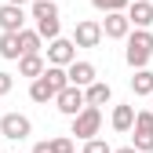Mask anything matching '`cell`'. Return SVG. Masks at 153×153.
Returning a JSON list of instances; mask_svg holds the SVG:
<instances>
[{
    "label": "cell",
    "mask_w": 153,
    "mask_h": 153,
    "mask_svg": "<svg viewBox=\"0 0 153 153\" xmlns=\"http://www.w3.org/2000/svg\"><path fill=\"white\" fill-rule=\"evenodd\" d=\"M153 59V33L149 29H131L128 40H124V62L131 69H149Z\"/></svg>",
    "instance_id": "cell-1"
},
{
    "label": "cell",
    "mask_w": 153,
    "mask_h": 153,
    "mask_svg": "<svg viewBox=\"0 0 153 153\" xmlns=\"http://www.w3.org/2000/svg\"><path fill=\"white\" fill-rule=\"evenodd\" d=\"M99 131H102V109H95V106H84V109L69 120V135H76L80 142L99 139Z\"/></svg>",
    "instance_id": "cell-2"
},
{
    "label": "cell",
    "mask_w": 153,
    "mask_h": 153,
    "mask_svg": "<svg viewBox=\"0 0 153 153\" xmlns=\"http://www.w3.org/2000/svg\"><path fill=\"white\" fill-rule=\"evenodd\" d=\"M131 149H135V153H153V113H149V109H135Z\"/></svg>",
    "instance_id": "cell-3"
},
{
    "label": "cell",
    "mask_w": 153,
    "mask_h": 153,
    "mask_svg": "<svg viewBox=\"0 0 153 153\" xmlns=\"http://www.w3.org/2000/svg\"><path fill=\"white\" fill-rule=\"evenodd\" d=\"M0 135L11 139V142H22V139L33 135V120L26 113H4V117H0Z\"/></svg>",
    "instance_id": "cell-4"
},
{
    "label": "cell",
    "mask_w": 153,
    "mask_h": 153,
    "mask_svg": "<svg viewBox=\"0 0 153 153\" xmlns=\"http://www.w3.org/2000/svg\"><path fill=\"white\" fill-rule=\"evenodd\" d=\"M73 48H99L102 44V29H99V22L95 18H80V22L73 26Z\"/></svg>",
    "instance_id": "cell-5"
},
{
    "label": "cell",
    "mask_w": 153,
    "mask_h": 153,
    "mask_svg": "<svg viewBox=\"0 0 153 153\" xmlns=\"http://www.w3.org/2000/svg\"><path fill=\"white\" fill-rule=\"evenodd\" d=\"M48 66H59V69H66L69 62H76V48H73V40H66V36H55V40L48 44V59H44Z\"/></svg>",
    "instance_id": "cell-6"
},
{
    "label": "cell",
    "mask_w": 153,
    "mask_h": 153,
    "mask_svg": "<svg viewBox=\"0 0 153 153\" xmlns=\"http://www.w3.org/2000/svg\"><path fill=\"white\" fill-rule=\"evenodd\" d=\"M55 109H59L62 113V117H76V113H80L84 109V91L80 88H62L59 95H55Z\"/></svg>",
    "instance_id": "cell-7"
},
{
    "label": "cell",
    "mask_w": 153,
    "mask_h": 153,
    "mask_svg": "<svg viewBox=\"0 0 153 153\" xmlns=\"http://www.w3.org/2000/svg\"><path fill=\"white\" fill-rule=\"evenodd\" d=\"M66 80H69V88H88V84H95L99 80V73H95V66L91 62H84V59H76V62H69L66 66Z\"/></svg>",
    "instance_id": "cell-8"
},
{
    "label": "cell",
    "mask_w": 153,
    "mask_h": 153,
    "mask_svg": "<svg viewBox=\"0 0 153 153\" xmlns=\"http://www.w3.org/2000/svg\"><path fill=\"white\" fill-rule=\"evenodd\" d=\"M99 29H102L106 40H128L131 22H128V15H106L102 22H99Z\"/></svg>",
    "instance_id": "cell-9"
},
{
    "label": "cell",
    "mask_w": 153,
    "mask_h": 153,
    "mask_svg": "<svg viewBox=\"0 0 153 153\" xmlns=\"http://www.w3.org/2000/svg\"><path fill=\"white\" fill-rule=\"evenodd\" d=\"M0 29H4V33H22L26 29V7L0 4Z\"/></svg>",
    "instance_id": "cell-10"
},
{
    "label": "cell",
    "mask_w": 153,
    "mask_h": 153,
    "mask_svg": "<svg viewBox=\"0 0 153 153\" xmlns=\"http://www.w3.org/2000/svg\"><path fill=\"white\" fill-rule=\"evenodd\" d=\"M124 15H128L131 29H149V26H153V4H142V0H131Z\"/></svg>",
    "instance_id": "cell-11"
},
{
    "label": "cell",
    "mask_w": 153,
    "mask_h": 153,
    "mask_svg": "<svg viewBox=\"0 0 153 153\" xmlns=\"http://www.w3.org/2000/svg\"><path fill=\"white\" fill-rule=\"evenodd\" d=\"M109 124H113V131H117V135H128V131H131V124H135V106H131V102L113 106V117H109Z\"/></svg>",
    "instance_id": "cell-12"
},
{
    "label": "cell",
    "mask_w": 153,
    "mask_h": 153,
    "mask_svg": "<svg viewBox=\"0 0 153 153\" xmlns=\"http://www.w3.org/2000/svg\"><path fill=\"white\" fill-rule=\"evenodd\" d=\"M109 99H113V88H109L106 80H95V84H88V88H84V106H95V109H102Z\"/></svg>",
    "instance_id": "cell-13"
},
{
    "label": "cell",
    "mask_w": 153,
    "mask_h": 153,
    "mask_svg": "<svg viewBox=\"0 0 153 153\" xmlns=\"http://www.w3.org/2000/svg\"><path fill=\"white\" fill-rule=\"evenodd\" d=\"M44 69H48L44 55H22V59H18V76H29V80H36Z\"/></svg>",
    "instance_id": "cell-14"
},
{
    "label": "cell",
    "mask_w": 153,
    "mask_h": 153,
    "mask_svg": "<svg viewBox=\"0 0 153 153\" xmlns=\"http://www.w3.org/2000/svg\"><path fill=\"white\" fill-rule=\"evenodd\" d=\"M29 18L33 22H48V18H62V15H59V4H55V0H33L29 4Z\"/></svg>",
    "instance_id": "cell-15"
},
{
    "label": "cell",
    "mask_w": 153,
    "mask_h": 153,
    "mask_svg": "<svg viewBox=\"0 0 153 153\" xmlns=\"http://www.w3.org/2000/svg\"><path fill=\"white\" fill-rule=\"evenodd\" d=\"M55 95H59V91L48 84V76H44V73L29 84V99H33V102H40V106H44V102H55Z\"/></svg>",
    "instance_id": "cell-16"
},
{
    "label": "cell",
    "mask_w": 153,
    "mask_h": 153,
    "mask_svg": "<svg viewBox=\"0 0 153 153\" xmlns=\"http://www.w3.org/2000/svg\"><path fill=\"white\" fill-rule=\"evenodd\" d=\"M44 40L36 36V29H22L18 33V55H40Z\"/></svg>",
    "instance_id": "cell-17"
},
{
    "label": "cell",
    "mask_w": 153,
    "mask_h": 153,
    "mask_svg": "<svg viewBox=\"0 0 153 153\" xmlns=\"http://www.w3.org/2000/svg\"><path fill=\"white\" fill-rule=\"evenodd\" d=\"M131 91L142 95V99H149V95H153V69H135V76H131Z\"/></svg>",
    "instance_id": "cell-18"
},
{
    "label": "cell",
    "mask_w": 153,
    "mask_h": 153,
    "mask_svg": "<svg viewBox=\"0 0 153 153\" xmlns=\"http://www.w3.org/2000/svg\"><path fill=\"white\" fill-rule=\"evenodd\" d=\"M0 59H7V62L22 59L18 55V33H0Z\"/></svg>",
    "instance_id": "cell-19"
},
{
    "label": "cell",
    "mask_w": 153,
    "mask_h": 153,
    "mask_svg": "<svg viewBox=\"0 0 153 153\" xmlns=\"http://www.w3.org/2000/svg\"><path fill=\"white\" fill-rule=\"evenodd\" d=\"M128 4H131V0H91V7L102 11V15H124Z\"/></svg>",
    "instance_id": "cell-20"
},
{
    "label": "cell",
    "mask_w": 153,
    "mask_h": 153,
    "mask_svg": "<svg viewBox=\"0 0 153 153\" xmlns=\"http://www.w3.org/2000/svg\"><path fill=\"white\" fill-rule=\"evenodd\" d=\"M44 76H48V84H51L55 91L69 88V80H66V69H59V66H48V69H44Z\"/></svg>",
    "instance_id": "cell-21"
},
{
    "label": "cell",
    "mask_w": 153,
    "mask_h": 153,
    "mask_svg": "<svg viewBox=\"0 0 153 153\" xmlns=\"http://www.w3.org/2000/svg\"><path fill=\"white\" fill-rule=\"evenodd\" d=\"M48 142H51V153H73V139L69 135H55Z\"/></svg>",
    "instance_id": "cell-22"
},
{
    "label": "cell",
    "mask_w": 153,
    "mask_h": 153,
    "mask_svg": "<svg viewBox=\"0 0 153 153\" xmlns=\"http://www.w3.org/2000/svg\"><path fill=\"white\" fill-rule=\"evenodd\" d=\"M84 153H113V146L106 139H88L84 142Z\"/></svg>",
    "instance_id": "cell-23"
},
{
    "label": "cell",
    "mask_w": 153,
    "mask_h": 153,
    "mask_svg": "<svg viewBox=\"0 0 153 153\" xmlns=\"http://www.w3.org/2000/svg\"><path fill=\"white\" fill-rule=\"evenodd\" d=\"M11 88H15V76H11L7 69H0V99H4V95H11Z\"/></svg>",
    "instance_id": "cell-24"
},
{
    "label": "cell",
    "mask_w": 153,
    "mask_h": 153,
    "mask_svg": "<svg viewBox=\"0 0 153 153\" xmlns=\"http://www.w3.org/2000/svg\"><path fill=\"white\" fill-rule=\"evenodd\" d=\"M33 153H51V142L44 139V142H33Z\"/></svg>",
    "instance_id": "cell-25"
},
{
    "label": "cell",
    "mask_w": 153,
    "mask_h": 153,
    "mask_svg": "<svg viewBox=\"0 0 153 153\" xmlns=\"http://www.w3.org/2000/svg\"><path fill=\"white\" fill-rule=\"evenodd\" d=\"M4 4H11V7H26V4H33V0H4Z\"/></svg>",
    "instance_id": "cell-26"
},
{
    "label": "cell",
    "mask_w": 153,
    "mask_h": 153,
    "mask_svg": "<svg viewBox=\"0 0 153 153\" xmlns=\"http://www.w3.org/2000/svg\"><path fill=\"white\" fill-rule=\"evenodd\" d=\"M113 153H135V149H131V146H120V149H113Z\"/></svg>",
    "instance_id": "cell-27"
},
{
    "label": "cell",
    "mask_w": 153,
    "mask_h": 153,
    "mask_svg": "<svg viewBox=\"0 0 153 153\" xmlns=\"http://www.w3.org/2000/svg\"><path fill=\"white\" fill-rule=\"evenodd\" d=\"M149 113H153V95H149Z\"/></svg>",
    "instance_id": "cell-28"
},
{
    "label": "cell",
    "mask_w": 153,
    "mask_h": 153,
    "mask_svg": "<svg viewBox=\"0 0 153 153\" xmlns=\"http://www.w3.org/2000/svg\"><path fill=\"white\" fill-rule=\"evenodd\" d=\"M142 4H153V0H142Z\"/></svg>",
    "instance_id": "cell-29"
}]
</instances>
